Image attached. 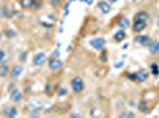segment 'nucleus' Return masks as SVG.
<instances>
[{"label":"nucleus","mask_w":159,"mask_h":118,"mask_svg":"<svg viewBox=\"0 0 159 118\" xmlns=\"http://www.w3.org/2000/svg\"><path fill=\"white\" fill-rule=\"evenodd\" d=\"M71 90L74 93H81L84 88V83H83V79L81 77H74L71 79Z\"/></svg>","instance_id":"f257e3e1"},{"label":"nucleus","mask_w":159,"mask_h":118,"mask_svg":"<svg viewBox=\"0 0 159 118\" xmlns=\"http://www.w3.org/2000/svg\"><path fill=\"white\" fill-rule=\"evenodd\" d=\"M105 44H106V41H105V39L103 38H101V37H99V38H94V39H92L90 41H89V45L94 49V50H102L103 49V46H105Z\"/></svg>","instance_id":"f03ea898"},{"label":"nucleus","mask_w":159,"mask_h":118,"mask_svg":"<svg viewBox=\"0 0 159 118\" xmlns=\"http://www.w3.org/2000/svg\"><path fill=\"white\" fill-rule=\"evenodd\" d=\"M45 61H46V55L43 52H39L33 57V64L36 66H42Z\"/></svg>","instance_id":"7ed1b4c3"},{"label":"nucleus","mask_w":159,"mask_h":118,"mask_svg":"<svg viewBox=\"0 0 159 118\" xmlns=\"http://www.w3.org/2000/svg\"><path fill=\"white\" fill-rule=\"evenodd\" d=\"M23 66L22 65H14L13 67H12V70H11V72H10V76H11V78L12 79H17L22 73H23Z\"/></svg>","instance_id":"20e7f679"},{"label":"nucleus","mask_w":159,"mask_h":118,"mask_svg":"<svg viewBox=\"0 0 159 118\" xmlns=\"http://www.w3.org/2000/svg\"><path fill=\"white\" fill-rule=\"evenodd\" d=\"M62 65H63V63L61 60H58L57 58L50 59V61H49V69L52 70V71H56V70L61 69Z\"/></svg>","instance_id":"39448f33"},{"label":"nucleus","mask_w":159,"mask_h":118,"mask_svg":"<svg viewBox=\"0 0 159 118\" xmlns=\"http://www.w3.org/2000/svg\"><path fill=\"white\" fill-rule=\"evenodd\" d=\"M146 29V21H141V20H134V24H133V31L139 33L141 31Z\"/></svg>","instance_id":"423d86ee"},{"label":"nucleus","mask_w":159,"mask_h":118,"mask_svg":"<svg viewBox=\"0 0 159 118\" xmlns=\"http://www.w3.org/2000/svg\"><path fill=\"white\" fill-rule=\"evenodd\" d=\"M147 78H149V72L146 70H140L139 72L135 73V80H138L139 83L145 82Z\"/></svg>","instance_id":"0eeeda50"},{"label":"nucleus","mask_w":159,"mask_h":118,"mask_svg":"<svg viewBox=\"0 0 159 118\" xmlns=\"http://www.w3.org/2000/svg\"><path fill=\"white\" fill-rule=\"evenodd\" d=\"M135 41L139 43L143 46H149L151 44V39H150L149 35H139V37L135 38Z\"/></svg>","instance_id":"6e6552de"},{"label":"nucleus","mask_w":159,"mask_h":118,"mask_svg":"<svg viewBox=\"0 0 159 118\" xmlns=\"http://www.w3.org/2000/svg\"><path fill=\"white\" fill-rule=\"evenodd\" d=\"M97 7H99V10H100L102 13H105V14L110 12V6H109V4L106 2V1H100V2L97 4Z\"/></svg>","instance_id":"1a4fd4ad"},{"label":"nucleus","mask_w":159,"mask_h":118,"mask_svg":"<svg viewBox=\"0 0 159 118\" xmlns=\"http://www.w3.org/2000/svg\"><path fill=\"white\" fill-rule=\"evenodd\" d=\"M11 99H12L13 102H16V103H19V102L23 99L22 92H20L19 90H13V91H11Z\"/></svg>","instance_id":"9d476101"},{"label":"nucleus","mask_w":159,"mask_h":118,"mask_svg":"<svg viewBox=\"0 0 159 118\" xmlns=\"http://www.w3.org/2000/svg\"><path fill=\"white\" fill-rule=\"evenodd\" d=\"M5 116L8 118H13L17 116V108L16 106H8L5 110Z\"/></svg>","instance_id":"9b49d317"},{"label":"nucleus","mask_w":159,"mask_h":118,"mask_svg":"<svg viewBox=\"0 0 159 118\" xmlns=\"http://www.w3.org/2000/svg\"><path fill=\"white\" fill-rule=\"evenodd\" d=\"M149 49H150V52L151 55H157L159 53V41H153L149 45Z\"/></svg>","instance_id":"f8f14e48"},{"label":"nucleus","mask_w":159,"mask_h":118,"mask_svg":"<svg viewBox=\"0 0 159 118\" xmlns=\"http://www.w3.org/2000/svg\"><path fill=\"white\" fill-rule=\"evenodd\" d=\"M29 108L31 109L32 112H39L40 110H42V108H43V105L40 104V103H38L37 100L36 102H32L30 103V105H29Z\"/></svg>","instance_id":"ddd939ff"},{"label":"nucleus","mask_w":159,"mask_h":118,"mask_svg":"<svg viewBox=\"0 0 159 118\" xmlns=\"http://www.w3.org/2000/svg\"><path fill=\"white\" fill-rule=\"evenodd\" d=\"M147 19H149V14L144 11L138 12L135 14V18H134V20H141V21H147Z\"/></svg>","instance_id":"4468645a"},{"label":"nucleus","mask_w":159,"mask_h":118,"mask_svg":"<svg viewBox=\"0 0 159 118\" xmlns=\"http://www.w3.org/2000/svg\"><path fill=\"white\" fill-rule=\"evenodd\" d=\"M126 38V32L125 31H118L115 34H114V40L115 41H118V43H120V41H122L124 39Z\"/></svg>","instance_id":"2eb2a0df"},{"label":"nucleus","mask_w":159,"mask_h":118,"mask_svg":"<svg viewBox=\"0 0 159 118\" xmlns=\"http://www.w3.org/2000/svg\"><path fill=\"white\" fill-rule=\"evenodd\" d=\"M118 24H119V26L121 29H127V27H129V20H128L127 18H125V17L120 18V20H119Z\"/></svg>","instance_id":"dca6fc26"},{"label":"nucleus","mask_w":159,"mask_h":118,"mask_svg":"<svg viewBox=\"0 0 159 118\" xmlns=\"http://www.w3.org/2000/svg\"><path fill=\"white\" fill-rule=\"evenodd\" d=\"M138 108H139V110L141 111V112H149V106H147V103L145 102V100H140L139 102V104H138Z\"/></svg>","instance_id":"f3484780"},{"label":"nucleus","mask_w":159,"mask_h":118,"mask_svg":"<svg viewBox=\"0 0 159 118\" xmlns=\"http://www.w3.org/2000/svg\"><path fill=\"white\" fill-rule=\"evenodd\" d=\"M33 5V0H20V6L23 8H32Z\"/></svg>","instance_id":"a211bd4d"},{"label":"nucleus","mask_w":159,"mask_h":118,"mask_svg":"<svg viewBox=\"0 0 159 118\" xmlns=\"http://www.w3.org/2000/svg\"><path fill=\"white\" fill-rule=\"evenodd\" d=\"M151 71H152V74H155V76H158L159 74V66L156 63H153L151 65Z\"/></svg>","instance_id":"6ab92c4d"},{"label":"nucleus","mask_w":159,"mask_h":118,"mask_svg":"<svg viewBox=\"0 0 159 118\" xmlns=\"http://www.w3.org/2000/svg\"><path fill=\"white\" fill-rule=\"evenodd\" d=\"M7 72H8V69H7L6 65L0 67V77H6L7 76Z\"/></svg>","instance_id":"aec40b11"},{"label":"nucleus","mask_w":159,"mask_h":118,"mask_svg":"<svg viewBox=\"0 0 159 118\" xmlns=\"http://www.w3.org/2000/svg\"><path fill=\"white\" fill-rule=\"evenodd\" d=\"M120 117H122V118H133V117H135V115H134L133 112H131V111H127V112H122V114L120 115Z\"/></svg>","instance_id":"412c9836"},{"label":"nucleus","mask_w":159,"mask_h":118,"mask_svg":"<svg viewBox=\"0 0 159 118\" xmlns=\"http://www.w3.org/2000/svg\"><path fill=\"white\" fill-rule=\"evenodd\" d=\"M90 116L92 117H99L100 116V110L97 108H93L92 111H90Z\"/></svg>","instance_id":"4be33fe9"},{"label":"nucleus","mask_w":159,"mask_h":118,"mask_svg":"<svg viewBox=\"0 0 159 118\" xmlns=\"http://www.w3.org/2000/svg\"><path fill=\"white\" fill-rule=\"evenodd\" d=\"M60 97H62V96H65L66 94V88H61L60 90H58V93H57Z\"/></svg>","instance_id":"5701e85b"},{"label":"nucleus","mask_w":159,"mask_h":118,"mask_svg":"<svg viewBox=\"0 0 159 118\" xmlns=\"http://www.w3.org/2000/svg\"><path fill=\"white\" fill-rule=\"evenodd\" d=\"M101 60L102 61H106L107 60V52L106 51H102V53H101Z\"/></svg>","instance_id":"b1692460"},{"label":"nucleus","mask_w":159,"mask_h":118,"mask_svg":"<svg viewBox=\"0 0 159 118\" xmlns=\"http://www.w3.org/2000/svg\"><path fill=\"white\" fill-rule=\"evenodd\" d=\"M114 66H115L116 69H120V67H122V66H124V63H122V61H119V63H116Z\"/></svg>","instance_id":"393cba45"},{"label":"nucleus","mask_w":159,"mask_h":118,"mask_svg":"<svg viewBox=\"0 0 159 118\" xmlns=\"http://www.w3.org/2000/svg\"><path fill=\"white\" fill-rule=\"evenodd\" d=\"M58 2H60V0H51V1H50V4H51L52 6H57Z\"/></svg>","instance_id":"a878e982"},{"label":"nucleus","mask_w":159,"mask_h":118,"mask_svg":"<svg viewBox=\"0 0 159 118\" xmlns=\"http://www.w3.org/2000/svg\"><path fill=\"white\" fill-rule=\"evenodd\" d=\"M7 37H8V38L14 37V32H12V31H7Z\"/></svg>","instance_id":"bb28decb"},{"label":"nucleus","mask_w":159,"mask_h":118,"mask_svg":"<svg viewBox=\"0 0 159 118\" xmlns=\"http://www.w3.org/2000/svg\"><path fill=\"white\" fill-rule=\"evenodd\" d=\"M4 57H5V52H4V51L0 49V61L4 59Z\"/></svg>","instance_id":"cd10ccee"},{"label":"nucleus","mask_w":159,"mask_h":118,"mask_svg":"<svg viewBox=\"0 0 159 118\" xmlns=\"http://www.w3.org/2000/svg\"><path fill=\"white\" fill-rule=\"evenodd\" d=\"M20 61H24L25 59H26V53H22V56H20Z\"/></svg>","instance_id":"c85d7f7f"},{"label":"nucleus","mask_w":159,"mask_h":118,"mask_svg":"<svg viewBox=\"0 0 159 118\" xmlns=\"http://www.w3.org/2000/svg\"><path fill=\"white\" fill-rule=\"evenodd\" d=\"M54 57H55V58H58V57H60V51H58V50H56V51L54 52Z\"/></svg>","instance_id":"c756f323"},{"label":"nucleus","mask_w":159,"mask_h":118,"mask_svg":"<svg viewBox=\"0 0 159 118\" xmlns=\"http://www.w3.org/2000/svg\"><path fill=\"white\" fill-rule=\"evenodd\" d=\"M7 14V8L5 7L4 10H1V15H6Z\"/></svg>","instance_id":"7c9ffc66"},{"label":"nucleus","mask_w":159,"mask_h":118,"mask_svg":"<svg viewBox=\"0 0 159 118\" xmlns=\"http://www.w3.org/2000/svg\"><path fill=\"white\" fill-rule=\"evenodd\" d=\"M128 78H129V79H132V80H134V79H135V73H134V74H129V76H128Z\"/></svg>","instance_id":"2f4dec72"},{"label":"nucleus","mask_w":159,"mask_h":118,"mask_svg":"<svg viewBox=\"0 0 159 118\" xmlns=\"http://www.w3.org/2000/svg\"><path fill=\"white\" fill-rule=\"evenodd\" d=\"M119 0H108V2H110V4H114V2H118Z\"/></svg>","instance_id":"473e14b6"},{"label":"nucleus","mask_w":159,"mask_h":118,"mask_svg":"<svg viewBox=\"0 0 159 118\" xmlns=\"http://www.w3.org/2000/svg\"><path fill=\"white\" fill-rule=\"evenodd\" d=\"M0 39H1V33H0Z\"/></svg>","instance_id":"72a5a7b5"},{"label":"nucleus","mask_w":159,"mask_h":118,"mask_svg":"<svg viewBox=\"0 0 159 118\" xmlns=\"http://www.w3.org/2000/svg\"><path fill=\"white\" fill-rule=\"evenodd\" d=\"M132 1H137V0H132Z\"/></svg>","instance_id":"f704fd0d"}]
</instances>
